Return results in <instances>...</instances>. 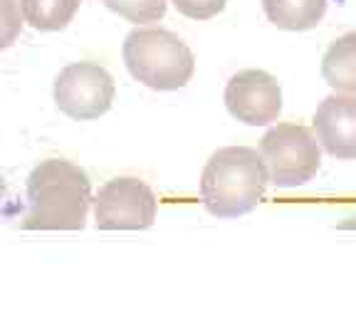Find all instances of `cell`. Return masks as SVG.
<instances>
[{
  "instance_id": "cell-1",
  "label": "cell",
  "mask_w": 356,
  "mask_h": 334,
  "mask_svg": "<svg viewBox=\"0 0 356 334\" xmlns=\"http://www.w3.org/2000/svg\"><path fill=\"white\" fill-rule=\"evenodd\" d=\"M92 186L87 173L72 161L50 159L28 178L25 230H82L87 223Z\"/></svg>"
},
{
  "instance_id": "cell-2",
  "label": "cell",
  "mask_w": 356,
  "mask_h": 334,
  "mask_svg": "<svg viewBox=\"0 0 356 334\" xmlns=\"http://www.w3.org/2000/svg\"><path fill=\"white\" fill-rule=\"evenodd\" d=\"M270 184L262 156L250 146H225L208 159L200 176V198L211 216L238 218L262 200Z\"/></svg>"
},
{
  "instance_id": "cell-3",
  "label": "cell",
  "mask_w": 356,
  "mask_h": 334,
  "mask_svg": "<svg viewBox=\"0 0 356 334\" xmlns=\"http://www.w3.org/2000/svg\"><path fill=\"white\" fill-rule=\"evenodd\" d=\"M124 62L136 82L159 92L181 89L195 72L191 47L163 28H136L124 40Z\"/></svg>"
},
{
  "instance_id": "cell-4",
  "label": "cell",
  "mask_w": 356,
  "mask_h": 334,
  "mask_svg": "<svg viewBox=\"0 0 356 334\" xmlns=\"http://www.w3.org/2000/svg\"><path fill=\"white\" fill-rule=\"evenodd\" d=\"M260 156L270 184L277 189H295L312 181L322 161L314 134L300 124H277L270 129L260 141Z\"/></svg>"
},
{
  "instance_id": "cell-5",
  "label": "cell",
  "mask_w": 356,
  "mask_h": 334,
  "mask_svg": "<svg viewBox=\"0 0 356 334\" xmlns=\"http://www.w3.org/2000/svg\"><path fill=\"white\" fill-rule=\"evenodd\" d=\"M55 104L77 122H92L106 114L114 102V79L97 62L67 65L55 79Z\"/></svg>"
},
{
  "instance_id": "cell-6",
  "label": "cell",
  "mask_w": 356,
  "mask_h": 334,
  "mask_svg": "<svg viewBox=\"0 0 356 334\" xmlns=\"http://www.w3.org/2000/svg\"><path fill=\"white\" fill-rule=\"evenodd\" d=\"M156 196L139 178H114L95 198L99 230H146L156 221Z\"/></svg>"
},
{
  "instance_id": "cell-7",
  "label": "cell",
  "mask_w": 356,
  "mask_h": 334,
  "mask_svg": "<svg viewBox=\"0 0 356 334\" xmlns=\"http://www.w3.org/2000/svg\"><path fill=\"white\" fill-rule=\"evenodd\" d=\"M225 106L238 122L248 127H267L282 111V89L270 72L243 70L225 87Z\"/></svg>"
},
{
  "instance_id": "cell-8",
  "label": "cell",
  "mask_w": 356,
  "mask_h": 334,
  "mask_svg": "<svg viewBox=\"0 0 356 334\" xmlns=\"http://www.w3.org/2000/svg\"><path fill=\"white\" fill-rule=\"evenodd\" d=\"M314 132L327 154L356 159V97H327L314 111Z\"/></svg>"
},
{
  "instance_id": "cell-9",
  "label": "cell",
  "mask_w": 356,
  "mask_h": 334,
  "mask_svg": "<svg viewBox=\"0 0 356 334\" xmlns=\"http://www.w3.org/2000/svg\"><path fill=\"white\" fill-rule=\"evenodd\" d=\"M267 20L280 30H312L322 22L327 0H262Z\"/></svg>"
},
{
  "instance_id": "cell-10",
  "label": "cell",
  "mask_w": 356,
  "mask_h": 334,
  "mask_svg": "<svg viewBox=\"0 0 356 334\" xmlns=\"http://www.w3.org/2000/svg\"><path fill=\"white\" fill-rule=\"evenodd\" d=\"M322 77L337 92L356 95V33L339 38L322 60Z\"/></svg>"
},
{
  "instance_id": "cell-11",
  "label": "cell",
  "mask_w": 356,
  "mask_h": 334,
  "mask_svg": "<svg viewBox=\"0 0 356 334\" xmlns=\"http://www.w3.org/2000/svg\"><path fill=\"white\" fill-rule=\"evenodd\" d=\"M82 0H20L22 20L42 33L65 30L74 20Z\"/></svg>"
},
{
  "instance_id": "cell-12",
  "label": "cell",
  "mask_w": 356,
  "mask_h": 334,
  "mask_svg": "<svg viewBox=\"0 0 356 334\" xmlns=\"http://www.w3.org/2000/svg\"><path fill=\"white\" fill-rule=\"evenodd\" d=\"M111 13L129 22H156L166 15V0H102Z\"/></svg>"
},
{
  "instance_id": "cell-13",
  "label": "cell",
  "mask_w": 356,
  "mask_h": 334,
  "mask_svg": "<svg viewBox=\"0 0 356 334\" xmlns=\"http://www.w3.org/2000/svg\"><path fill=\"white\" fill-rule=\"evenodd\" d=\"M20 0H0V50H8L22 30Z\"/></svg>"
},
{
  "instance_id": "cell-14",
  "label": "cell",
  "mask_w": 356,
  "mask_h": 334,
  "mask_svg": "<svg viewBox=\"0 0 356 334\" xmlns=\"http://www.w3.org/2000/svg\"><path fill=\"white\" fill-rule=\"evenodd\" d=\"M181 15L191 20H211L218 13H222L228 0H171Z\"/></svg>"
},
{
  "instance_id": "cell-15",
  "label": "cell",
  "mask_w": 356,
  "mask_h": 334,
  "mask_svg": "<svg viewBox=\"0 0 356 334\" xmlns=\"http://www.w3.org/2000/svg\"><path fill=\"white\" fill-rule=\"evenodd\" d=\"M3 196H6V186H3V176H0V203H3Z\"/></svg>"
}]
</instances>
